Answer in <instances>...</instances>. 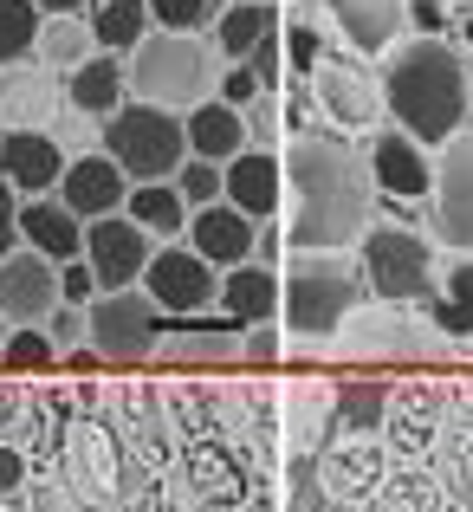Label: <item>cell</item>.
Returning a JSON list of instances; mask_svg holds the SVG:
<instances>
[{"instance_id":"obj_1","label":"cell","mask_w":473,"mask_h":512,"mask_svg":"<svg viewBox=\"0 0 473 512\" xmlns=\"http://www.w3.org/2000/svg\"><path fill=\"white\" fill-rule=\"evenodd\" d=\"M286 247L292 253H344L370 227V156L350 143V130L312 124L286 143Z\"/></svg>"},{"instance_id":"obj_2","label":"cell","mask_w":473,"mask_h":512,"mask_svg":"<svg viewBox=\"0 0 473 512\" xmlns=\"http://www.w3.org/2000/svg\"><path fill=\"white\" fill-rule=\"evenodd\" d=\"M383 117L402 124L415 143L441 150L467 130L473 117V72H467V52L448 46V39H396L383 59Z\"/></svg>"},{"instance_id":"obj_3","label":"cell","mask_w":473,"mask_h":512,"mask_svg":"<svg viewBox=\"0 0 473 512\" xmlns=\"http://www.w3.org/2000/svg\"><path fill=\"white\" fill-rule=\"evenodd\" d=\"M363 299V273L344 253H292L279 273V325L305 344H324L350 325Z\"/></svg>"},{"instance_id":"obj_4","label":"cell","mask_w":473,"mask_h":512,"mask_svg":"<svg viewBox=\"0 0 473 512\" xmlns=\"http://www.w3.org/2000/svg\"><path fill=\"white\" fill-rule=\"evenodd\" d=\"M130 98H150L162 111H195L201 98H214V46L201 33L156 26L130 52Z\"/></svg>"},{"instance_id":"obj_5","label":"cell","mask_w":473,"mask_h":512,"mask_svg":"<svg viewBox=\"0 0 473 512\" xmlns=\"http://www.w3.org/2000/svg\"><path fill=\"white\" fill-rule=\"evenodd\" d=\"M104 150L117 156V169L130 182H175V169L188 163V124H182V111L130 98L104 117Z\"/></svg>"},{"instance_id":"obj_6","label":"cell","mask_w":473,"mask_h":512,"mask_svg":"<svg viewBox=\"0 0 473 512\" xmlns=\"http://www.w3.org/2000/svg\"><path fill=\"white\" fill-rule=\"evenodd\" d=\"M363 292L383 305H422L435 299V247L415 227H363L357 240Z\"/></svg>"},{"instance_id":"obj_7","label":"cell","mask_w":473,"mask_h":512,"mask_svg":"<svg viewBox=\"0 0 473 512\" xmlns=\"http://www.w3.org/2000/svg\"><path fill=\"white\" fill-rule=\"evenodd\" d=\"M85 312H91V344H98L104 363H150L156 344H162V331H169V312H162L143 286L98 292Z\"/></svg>"},{"instance_id":"obj_8","label":"cell","mask_w":473,"mask_h":512,"mask_svg":"<svg viewBox=\"0 0 473 512\" xmlns=\"http://www.w3.org/2000/svg\"><path fill=\"white\" fill-rule=\"evenodd\" d=\"M143 292L162 305L169 318H195L221 299V266H208L188 240H162L143 266Z\"/></svg>"},{"instance_id":"obj_9","label":"cell","mask_w":473,"mask_h":512,"mask_svg":"<svg viewBox=\"0 0 473 512\" xmlns=\"http://www.w3.org/2000/svg\"><path fill=\"white\" fill-rule=\"evenodd\" d=\"M312 91H318V111L331 117L337 130H376L383 117V85L376 72L363 65V52H324V65L312 72Z\"/></svg>"},{"instance_id":"obj_10","label":"cell","mask_w":473,"mask_h":512,"mask_svg":"<svg viewBox=\"0 0 473 512\" xmlns=\"http://www.w3.org/2000/svg\"><path fill=\"white\" fill-rule=\"evenodd\" d=\"M162 247L156 234H143L130 214H104V221H85V260L98 273V292H130L143 286V266Z\"/></svg>"},{"instance_id":"obj_11","label":"cell","mask_w":473,"mask_h":512,"mask_svg":"<svg viewBox=\"0 0 473 512\" xmlns=\"http://www.w3.org/2000/svg\"><path fill=\"white\" fill-rule=\"evenodd\" d=\"M363 156H370L376 195H389L396 208H409V201H435V163H428V143H415L402 124L376 130V137L363 143Z\"/></svg>"},{"instance_id":"obj_12","label":"cell","mask_w":473,"mask_h":512,"mask_svg":"<svg viewBox=\"0 0 473 512\" xmlns=\"http://www.w3.org/2000/svg\"><path fill=\"white\" fill-rule=\"evenodd\" d=\"M435 240L454 253H473V130L441 143L435 163Z\"/></svg>"},{"instance_id":"obj_13","label":"cell","mask_w":473,"mask_h":512,"mask_svg":"<svg viewBox=\"0 0 473 512\" xmlns=\"http://www.w3.org/2000/svg\"><path fill=\"white\" fill-rule=\"evenodd\" d=\"M59 305V260L33 247H13L0 260V312L13 325H46V312Z\"/></svg>"},{"instance_id":"obj_14","label":"cell","mask_w":473,"mask_h":512,"mask_svg":"<svg viewBox=\"0 0 473 512\" xmlns=\"http://www.w3.org/2000/svg\"><path fill=\"white\" fill-rule=\"evenodd\" d=\"M59 201L78 214V221H104V214H124L130 201V175L117 169L111 150H91V156H72L59 175Z\"/></svg>"},{"instance_id":"obj_15","label":"cell","mask_w":473,"mask_h":512,"mask_svg":"<svg viewBox=\"0 0 473 512\" xmlns=\"http://www.w3.org/2000/svg\"><path fill=\"white\" fill-rule=\"evenodd\" d=\"M253 234H260V221H247L227 195L188 214V247H195L208 266H247L253 260Z\"/></svg>"},{"instance_id":"obj_16","label":"cell","mask_w":473,"mask_h":512,"mask_svg":"<svg viewBox=\"0 0 473 512\" xmlns=\"http://www.w3.org/2000/svg\"><path fill=\"white\" fill-rule=\"evenodd\" d=\"M227 201H234L247 221H273V214L286 208V163H279L273 150H260V143H247V150L227 163Z\"/></svg>"},{"instance_id":"obj_17","label":"cell","mask_w":473,"mask_h":512,"mask_svg":"<svg viewBox=\"0 0 473 512\" xmlns=\"http://www.w3.org/2000/svg\"><path fill=\"white\" fill-rule=\"evenodd\" d=\"M0 175L13 182V195H59L65 150L46 130H7L0 137Z\"/></svg>"},{"instance_id":"obj_18","label":"cell","mask_w":473,"mask_h":512,"mask_svg":"<svg viewBox=\"0 0 473 512\" xmlns=\"http://www.w3.org/2000/svg\"><path fill=\"white\" fill-rule=\"evenodd\" d=\"M324 13L350 52H389L409 26V0H324Z\"/></svg>"},{"instance_id":"obj_19","label":"cell","mask_w":473,"mask_h":512,"mask_svg":"<svg viewBox=\"0 0 473 512\" xmlns=\"http://www.w3.org/2000/svg\"><path fill=\"white\" fill-rule=\"evenodd\" d=\"M20 240L46 260H85V221L65 208L59 195H26L20 201Z\"/></svg>"},{"instance_id":"obj_20","label":"cell","mask_w":473,"mask_h":512,"mask_svg":"<svg viewBox=\"0 0 473 512\" xmlns=\"http://www.w3.org/2000/svg\"><path fill=\"white\" fill-rule=\"evenodd\" d=\"M182 124H188V156H201V163H234V156L253 143L247 137V111L227 104L221 91L201 98L195 111H182Z\"/></svg>"},{"instance_id":"obj_21","label":"cell","mask_w":473,"mask_h":512,"mask_svg":"<svg viewBox=\"0 0 473 512\" xmlns=\"http://www.w3.org/2000/svg\"><path fill=\"white\" fill-rule=\"evenodd\" d=\"M65 98H72V111H85V117H111L117 104H130V65H124V52H91L85 65H72L65 72Z\"/></svg>"},{"instance_id":"obj_22","label":"cell","mask_w":473,"mask_h":512,"mask_svg":"<svg viewBox=\"0 0 473 512\" xmlns=\"http://www.w3.org/2000/svg\"><path fill=\"white\" fill-rule=\"evenodd\" d=\"M156 357L162 363H227V357H240V325L234 318H169Z\"/></svg>"},{"instance_id":"obj_23","label":"cell","mask_w":473,"mask_h":512,"mask_svg":"<svg viewBox=\"0 0 473 512\" xmlns=\"http://www.w3.org/2000/svg\"><path fill=\"white\" fill-rule=\"evenodd\" d=\"M221 312L234 318L240 331H247V325H273V318H279V273L266 260L227 266V273H221Z\"/></svg>"},{"instance_id":"obj_24","label":"cell","mask_w":473,"mask_h":512,"mask_svg":"<svg viewBox=\"0 0 473 512\" xmlns=\"http://www.w3.org/2000/svg\"><path fill=\"white\" fill-rule=\"evenodd\" d=\"M279 33V7L273 0H227V13L214 20V52H221L227 65L234 59H247L260 39H273Z\"/></svg>"},{"instance_id":"obj_25","label":"cell","mask_w":473,"mask_h":512,"mask_svg":"<svg viewBox=\"0 0 473 512\" xmlns=\"http://www.w3.org/2000/svg\"><path fill=\"white\" fill-rule=\"evenodd\" d=\"M124 214L143 227V234H156V240H182L188 234V201H182V188L175 182H130V201H124Z\"/></svg>"},{"instance_id":"obj_26","label":"cell","mask_w":473,"mask_h":512,"mask_svg":"<svg viewBox=\"0 0 473 512\" xmlns=\"http://www.w3.org/2000/svg\"><path fill=\"white\" fill-rule=\"evenodd\" d=\"M150 33H156L150 0H91V39H98V52H124L130 59Z\"/></svg>"},{"instance_id":"obj_27","label":"cell","mask_w":473,"mask_h":512,"mask_svg":"<svg viewBox=\"0 0 473 512\" xmlns=\"http://www.w3.org/2000/svg\"><path fill=\"white\" fill-rule=\"evenodd\" d=\"M428 325H435L441 338H473V253H461V260L448 266V279L435 286Z\"/></svg>"},{"instance_id":"obj_28","label":"cell","mask_w":473,"mask_h":512,"mask_svg":"<svg viewBox=\"0 0 473 512\" xmlns=\"http://www.w3.org/2000/svg\"><path fill=\"white\" fill-rule=\"evenodd\" d=\"M33 52H39L46 72H72V65H85L91 52H98V39H91V20H78V13H46Z\"/></svg>"},{"instance_id":"obj_29","label":"cell","mask_w":473,"mask_h":512,"mask_svg":"<svg viewBox=\"0 0 473 512\" xmlns=\"http://www.w3.org/2000/svg\"><path fill=\"white\" fill-rule=\"evenodd\" d=\"M39 26H46V13H39L33 0H0V72L20 65V59H33Z\"/></svg>"},{"instance_id":"obj_30","label":"cell","mask_w":473,"mask_h":512,"mask_svg":"<svg viewBox=\"0 0 473 512\" xmlns=\"http://www.w3.org/2000/svg\"><path fill=\"white\" fill-rule=\"evenodd\" d=\"M350 338H357V350H376V357H415V331H402V318L396 312H370V318H357L350 312Z\"/></svg>"},{"instance_id":"obj_31","label":"cell","mask_w":473,"mask_h":512,"mask_svg":"<svg viewBox=\"0 0 473 512\" xmlns=\"http://www.w3.org/2000/svg\"><path fill=\"white\" fill-rule=\"evenodd\" d=\"M383 409H389L383 383H344L337 389V422H344V435H357V441L383 428Z\"/></svg>"},{"instance_id":"obj_32","label":"cell","mask_w":473,"mask_h":512,"mask_svg":"<svg viewBox=\"0 0 473 512\" xmlns=\"http://www.w3.org/2000/svg\"><path fill=\"white\" fill-rule=\"evenodd\" d=\"M52 357H59V344L46 338V325H13L7 344H0V363H7V370H20V376L52 370Z\"/></svg>"},{"instance_id":"obj_33","label":"cell","mask_w":473,"mask_h":512,"mask_svg":"<svg viewBox=\"0 0 473 512\" xmlns=\"http://www.w3.org/2000/svg\"><path fill=\"white\" fill-rule=\"evenodd\" d=\"M227 13V0H150V20L169 26V33H208Z\"/></svg>"},{"instance_id":"obj_34","label":"cell","mask_w":473,"mask_h":512,"mask_svg":"<svg viewBox=\"0 0 473 512\" xmlns=\"http://www.w3.org/2000/svg\"><path fill=\"white\" fill-rule=\"evenodd\" d=\"M279 46H286V72L292 78H312L318 65H324V52H331V46H324V33H318V26H305V20L279 26Z\"/></svg>"},{"instance_id":"obj_35","label":"cell","mask_w":473,"mask_h":512,"mask_svg":"<svg viewBox=\"0 0 473 512\" xmlns=\"http://www.w3.org/2000/svg\"><path fill=\"white\" fill-rule=\"evenodd\" d=\"M175 188H182L188 208H208V201L227 195V163H201V156H188V163L175 169Z\"/></svg>"},{"instance_id":"obj_36","label":"cell","mask_w":473,"mask_h":512,"mask_svg":"<svg viewBox=\"0 0 473 512\" xmlns=\"http://www.w3.org/2000/svg\"><path fill=\"white\" fill-rule=\"evenodd\" d=\"M46 338L52 344H59V350H72V344H91V312H85V305H52V312H46Z\"/></svg>"},{"instance_id":"obj_37","label":"cell","mask_w":473,"mask_h":512,"mask_svg":"<svg viewBox=\"0 0 473 512\" xmlns=\"http://www.w3.org/2000/svg\"><path fill=\"white\" fill-rule=\"evenodd\" d=\"M247 65H253V78H260L266 91L286 85V46H279V33H273V39H260V46L247 52Z\"/></svg>"},{"instance_id":"obj_38","label":"cell","mask_w":473,"mask_h":512,"mask_svg":"<svg viewBox=\"0 0 473 512\" xmlns=\"http://www.w3.org/2000/svg\"><path fill=\"white\" fill-rule=\"evenodd\" d=\"M59 299L65 305H91V299H98V273H91V260H65L59 266Z\"/></svg>"},{"instance_id":"obj_39","label":"cell","mask_w":473,"mask_h":512,"mask_svg":"<svg viewBox=\"0 0 473 512\" xmlns=\"http://www.w3.org/2000/svg\"><path fill=\"white\" fill-rule=\"evenodd\" d=\"M221 98H227V104H240V111H247L253 98H266V85L253 78V65H247V59H234V65L221 72Z\"/></svg>"},{"instance_id":"obj_40","label":"cell","mask_w":473,"mask_h":512,"mask_svg":"<svg viewBox=\"0 0 473 512\" xmlns=\"http://www.w3.org/2000/svg\"><path fill=\"white\" fill-rule=\"evenodd\" d=\"M312 117H318V91H312V78H292V85H286V130L299 137V130H312Z\"/></svg>"},{"instance_id":"obj_41","label":"cell","mask_w":473,"mask_h":512,"mask_svg":"<svg viewBox=\"0 0 473 512\" xmlns=\"http://www.w3.org/2000/svg\"><path fill=\"white\" fill-rule=\"evenodd\" d=\"M279 350H286L279 344V325H247L240 331V357L247 363H279Z\"/></svg>"},{"instance_id":"obj_42","label":"cell","mask_w":473,"mask_h":512,"mask_svg":"<svg viewBox=\"0 0 473 512\" xmlns=\"http://www.w3.org/2000/svg\"><path fill=\"white\" fill-rule=\"evenodd\" d=\"M13 240H20V201H13V182L0 175V260L13 253Z\"/></svg>"},{"instance_id":"obj_43","label":"cell","mask_w":473,"mask_h":512,"mask_svg":"<svg viewBox=\"0 0 473 512\" xmlns=\"http://www.w3.org/2000/svg\"><path fill=\"white\" fill-rule=\"evenodd\" d=\"M409 26L428 33V39H441L448 33V7H441V0H409Z\"/></svg>"},{"instance_id":"obj_44","label":"cell","mask_w":473,"mask_h":512,"mask_svg":"<svg viewBox=\"0 0 473 512\" xmlns=\"http://www.w3.org/2000/svg\"><path fill=\"white\" fill-rule=\"evenodd\" d=\"M20 480H26V461L13 448H0V493H20Z\"/></svg>"},{"instance_id":"obj_45","label":"cell","mask_w":473,"mask_h":512,"mask_svg":"<svg viewBox=\"0 0 473 512\" xmlns=\"http://www.w3.org/2000/svg\"><path fill=\"white\" fill-rule=\"evenodd\" d=\"M39 13H78V7H91V0H33Z\"/></svg>"},{"instance_id":"obj_46","label":"cell","mask_w":473,"mask_h":512,"mask_svg":"<svg viewBox=\"0 0 473 512\" xmlns=\"http://www.w3.org/2000/svg\"><path fill=\"white\" fill-rule=\"evenodd\" d=\"M461 46L473 52V0H461Z\"/></svg>"},{"instance_id":"obj_47","label":"cell","mask_w":473,"mask_h":512,"mask_svg":"<svg viewBox=\"0 0 473 512\" xmlns=\"http://www.w3.org/2000/svg\"><path fill=\"white\" fill-rule=\"evenodd\" d=\"M7 331H13V318H7V312H0V344H7Z\"/></svg>"},{"instance_id":"obj_48","label":"cell","mask_w":473,"mask_h":512,"mask_svg":"<svg viewBox=\"0 0 473 512\" xmlns=\"http://www.w3.org/2000/svg\"><path fill=\"white\" fill-rule=\"evenodd\" d=\"M0 137H7V130H0Z\"/></svg>"}]
</instances>
